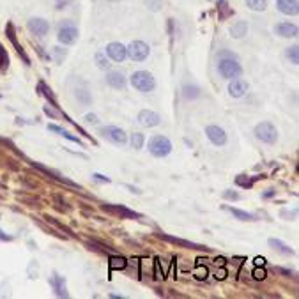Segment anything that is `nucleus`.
I'll list each match as a JSON object with an SVG mask.
<instances>
[{"mask_svg": "<svg viewBox=\"0 0 299 299\" xmlns=\"http://www.w3.org/2000/svg\"><path fill=\"white\" fill-rule=\"evenodd\" d=\"M255 135L259 140H262L264 144H275L278 140V129L271 124V122H261L255 128Z\"/></svg>", "mask_w": 299, "mask_h": 299, "instance_id": "5", "label": "nucleus"}, {"mask_svg": "<svg viewBox=\"0 0 299 299\" xmlns=\"http://www.w3.org/2000/svg\"><path fill=\"white\" fill-rule=\"evenodd\" d=\"M227 209H229L230 213H232L234 216L237 218V220H241V222H250V220H253V214L246 213V211H241V209H234V207H227Z\"/></svg>", "mask_w": 299, "mask_h": 299, "instance_id": "22", "label": "nucleus"}, {"mask_svg": "<svg viewBox=\"0 0 299 299\" xmlns=\"http://www.w3.org/2000/svg\"><path fill=\"white\" fill-rule=\"evenodd\" d=\"M275 34L280 35V37L285 39H291L298 35V25L291 23V21H282V23H276L275 25Z\"/></svg>", "mask_w": 299, "mask_h": 299, "instance_id": "11", "label": "nucleus"}, {"mask_svg": "<svg viewBox=\"0 0 299 299\" xmlns=\"http://www.w3.org/2000/svg\"><path fill=\"white\" fill-rule=\"evenodd\" d=\"M101 135L105 136L106 140L112 142V144H115V145H124L126 142H128L126 133L122 131L121 128H117V126H106V128H103Z\"/></svg>", "mask_w": 299, "mask_h": 299, "instance_id": "7", "label": "nucleus"}, {"mask_svg": "<svg viewBox=\"0 0 299 299\" xmlns=\"http://www.w3.org/2000/svg\"><path fill=\"white\" fill-rule=\"evenodd\" d=\"M144 135L142 133H135V135H131V145L133 149H142V145H144Z\"/></svg>", "mask_w": 299, "mask_h": 299, "instance_id": "25", "label": "nucleus"}, {"mask_svg": "<svg viewBox=\"0 0 299 299\" xmlns=\"http://www.w3.org/2000/svg\"><path fill=\"white\" fill-rule=\"evenodd\" d=\"M269 246H273V248L278 250V252L284 253V255H294V250L285 245V243H282L280 239H269Z\"/></svg>", "mask_w": 299, "mask_h": 299, "instance_id": "18", "label": "nucleus"}, {"mask_svg": "<svg viewBox=\"0 0 299 299\" xmlns=\"http://www.w3.org/2000/svg\"><path fill=\"white\" fill-rule=\"evenodd\" d=\"M229 92H230V96L236 97V99L243 97L246 92H248V83H246V80H243V78H234L229 85Z\"/></svg>", "mask_w": 299, "mask_h": 299, "instance_id": "12", "label": "nucleus"}, {"mask_svg": "<svg viewBox=\"0 0 299 299\" xmlns=\"http://www.w3.org/2000/svg\"><path fill=\"white\" fill-rule=\"evenodd\" d=\"M197 96H198V87H190V85L184 87V97L191 99V97H197Z\"/></svg>", "mask_w": 299, "mask_h": 299, "instance_id": "30", "label": "nucleus"}, {"mask_svg": "<svg viewBox=\"0 0 299 299\" xmlns=\"http://www.w3.org/2000/svg\"><path fill=\"white\" fill-rule=\"evenodd\" d=\"M110 2H121V0H110Z\"/></svg>", "mask_w": 299, "mask_h": 299, "instance_id": "43", "label": "nucleus"}, {"mask_svg": "<svg viewBox=\"0 0 299 299\" xmlns=\"http://www.w3.org/2000/svg\"><path fill=\"white\" fill-rule=\"evenodd\" d=\"M246 5H248L252 11H266L268 9V0H245Z\"/></svg>", "mask_w": 299, "mask_h": 299, "instance_id": "20", "label": "nucleus"}, {"mask_svg": "<svg viewBox=\"0 0 299 299\" xmlns=\"http://www.w3.org/2000/svg\"><path fill=\"white\" fill-rule=\"evenodd\" d=\"M105 53L108 55L112 60H115V62H122V60L128 57V50H126V46L121 43H110L108 46H106Z\"/></svg>", "mask_w": 299, "mask_h": 299, "instance_id": "9", "label": "nucleus"}, {"mask_svg": "<svg viewBox=\"0 0 299 299\" xmlns=\"http://www.w3.org/2000/svg\"><path fill=\"white\" fill-rule=\"evenodd\" d=\"M246 32H248V23H246L245 19H239V21H236V23L230 27V35H232L234 39L245 37Z\"/></svg>", "mask_w": 299, "mask_h": 299, "instance_id": "17", "label": "nucleus"}, {"mask_svg": "<svg viewBox=\"0 0 299 299\" xmlns=\"http://www.w3.org/2000/svg\"><path fill=\"white\" fill-rule=\"evenodd\" d=\"M94 179L99 181V183H110V179L105 177V175H101V174H94Z\"/></svg>", "mask_w": 299, "mask_h": 299, "instance_id": "37", "label": "nucleus"}, {"mask_svg": "<svg viewBox=\"0 0 299 299\" xmlns=\"http://www.w3.org/2000/svg\"><path fill=\"white\" fill-rule=\"evenodd\" d=\"M237 184H241V186H245V188L252 186V183H250V181H245V179H243V175H239V177H237Z\"/></svg>", "mask_w": 299, "mask_h": 299, "instance_id": "36", "label": "nucleus"}, {"mask_svg": "<svg viewBox=\"0 0 299 299\" xmlns=\"http://www.w3.org/2000/svg\"><path fill=\"white\" fill-rule=\"evenodd\" d=\"M216 264H218V266H225V259H223V257H218V259H216Z\"/></svg>", "mask_w": 299, "mask_h": 299, "instance_id": "42", "label": "nucleus"}, {"mask_svg": "<svg viewBox=\"0 0 299 299\" xmlns=\"http://www.w3.org/2000/svg\"><path fill=\"white\" fill-rule=\"evenodd\" d=\"M96 64L99 69H108V60H106V53L105 51H97L96 53Z\"/></svg>", "mask_w": 299, "mask_h": 299, "instance_id": "24", "label": "nucleus"}, {"mask_svg": "<svg viewBox=\"0 0 299 299\" xmlns=\"http://www.w3.org/2000/svg\"><path fill=\"white\" fill-rule=\"evenodd\" d=\"M223 197L229 198V200H239V195H237L236 191H230V190H227L225 193H223Z\"/></svg>", "mask_w": 299, "mask_h": 299, "instance_id": "33", "label": "nucleus"}, {"mask_svg": "<svg viewBox=\"0 0 299 299\" xmlns=\"http://www.w3.org/2000/svg\"><path fill=\"white\" fill-rule=\"evenodd\" d=\"M28 30L32 32L34 35H37V37H44V35L50 32V23H48L44 18H30L27 23Z\"/></svg>", "mask_w": 299, "mask_h": 299, "instance_id": "8", "label": "nucleus"}, {"mask_svg": "<svg viewBox=\"0 0 299 299\" xmlns=\"http://www.w3.org/2000/svg\"><path fill=\"white\" fill-rule=\"evenodd\" d=\"M106 83L113 89H124L126 87V76L121 71H110L106 74Z\"/></svg>", "mask_w": 299, "mask_h": 299, "instance_id": "15", "label": "nucleus"}, {"mask_svg": "<svg viewBox=\"0 0 299 299\" xmlns=\"http://www.w3.org/2000/svg\"><path fill=\"white\" fill-rule=\"evenodd\" d=\"M276 7L282 14L287 16H296L299 12V4L298 0H276Z\"/></svg>", "mask_w": 299, "mask_h": 299, "instance_id": "14", "label": "nucleus"}, {"mask_svg": "<svg viewBox=\"0 0 299 299\" xmlns=\"http://www.w3.org/2000/svg\"><path fill=\"white\" fill-rule=\"evenodd\" d=\"M71 2H74V0H55V9H64L66 5H69Z\"/></svg>", "mask_w": 299, "mask_h": 299, "instance_id": "32", "label": "nucleus"}, {"mask_svg": "<svg viewBox=\"0 0 299 299\" xmlns=\"http://www.w3.org/2000/svg\"><path fill=\"white\" fill-rule=\"evenodd\" d=\"M108 266H110V269L112 271H121V269H124L126 266H128V262H126V259L124 257H110V262H108Z\"/></svg>", "mask_w": 299, "mask_h": 299, "instance_id": "19", "label": "nucleus"}, {"mask_svg": "<svg viewBox=\"0 0 299 299\" xmlns=\"http://www.w3.org/2000/svg\"><path fill=\"white\" fill-rule=\"evenodd\" d=\"M62 136H64V138H67V140H71V142H76V144H78V145H82V142L78 140L76 136H73V135H71V133H67V131H64V133H62Z\"/></svg>", "mask_w": 299, "mask_h": 299, "instance_id": "35", "label": "nucleus"}, {"mask_svg": "<svg viewBox=\"0 0 299 299\" xmlns=\"http://www.w3.org/2000/svg\"><path fill=\"white\" fill-rule=\"evenodd\" d=\"M44 112H46L48 115H51V117H58V113H57V112H53V110H51L50 106H44Z\"/></svg>", "mask_w": 299, "mask_h": 299, "instance_id": "39", "label": "nucleus"}, {"mask_svg": "<svg viewBox=\"0 0 299 299\" xmlns=\"http://www.w3.org/2000/svg\"><path fill=\"white\" fill-rule=\"evenodd\" d=\"M57 39H58V43L66 44V46L74 44L76 43V39H78V28L71 23L69 19H66V21H62V23L58 25Z\"/></svg>", "mask_w": 299, "mask_h": 299, "instance_id": "3", "label": "nucleus"}, {"mask_svg": "<svg viewBox=\"0 0 299 299\" xmlns=\"http://www.w3.org/2000/svg\"><path fill=\"white\" fill-rule=\"evenodd\" d=\"M167 241H170V243H175V245H179V246H188V248H195V250H202V246H198V245H195V243H190V241H183V239H177V237H170V236H163Z\"/></svg>", "mask_w": 299, "mask_h": 299, "instance_id": "23", "label": "nucleus"}, {"mask_svg": "<svg viewBox=\"0 0 299 299\" xmlns=\"http://www.w3.org/2000/svg\"><path fill=\"white\" fill-rule=\"evenodd\" d=\"M264 264H266L264 257H257V259H255V266H264Z\"/></svg>", "mask_w": 299, "mask_h": 299, "instance_id": "40", "label": "nucleus"}, {"mask_svg": "<svg viewBox=\"0 0 299 299\" xmlns=\"http://www.w3.org/2000/svg\"><path fill=\"white\" fill-rule=\"evenodd\" d=\"M220 62H218V71L223 78L227 80H234V78H239L243 73V67L237 60V57L234 53H230L229 50L220 51Z\"/></svg>", "mask_w": 299, "mask_h": 299, "instance_id": "1", "label": "nucleus"}, {"mask_svg": "<svg viewBox=\"0 0 299 299\" xmlns=\"http://www.w3.org/2000/svg\"><path fill=\"white\" fill-rule=\"evenodd\" d=\"M50 285L55 289V294H57L58 298H67V296H69V294H67V291H66V282H64L62 276L55 275L53 278L50 280Z\"/></svg>", "mask_w": 299, "mask_h": 299, "instance_id": "16", "label": "nucleus"}, {"mask_svg": "<svg viewBox=\"0 0 299 299\" xmlns=\"http://www.w3.org/2000/svg\"><path fill=\"white\" fill-rule=\"evenodd\" d=\"M206 135L214 145H225L227 144V133L220 126H207Z\"/></svg>", "mask_w": 299, "mask_h": 299, "instance_id": "10", "label": "nucleus"}, {"mask_svg": "<svg viewBox=\"0 0 299 299\" xmlns=\"http://www.w3.org/2000/svg\"><path fill=\"white\" fill-rule=\"evenodd\" d=\"M285 55H287V58L291 60L294 66H298L299 64V48L298 44H294V46H289L287 50H285Z\"/></svg>", "mask_w": 299, "mask_h": 299, "instance_id": "21", "label": "nucleus"}, {"mask_svg": "<svg viewBox=\"0 0 299 299\" xmlns=\"http://www.w3.org/2000/svg\"><path fill=\"white\" fill-rule=\"evenodd\" d=\"M252 276H253V280L262 282V280H266V276H268V273H266V269L262 268V266H257V269L252 273Z\"/></svg>", "mask_w": 299, "mask_h": 299, "instance_id": "26", "label": "nucleus"}, {"mask_svg": "<svg viewBox=\"0 0 299 299\" xmlns=\"http://www.w3.org/2000/svg\"><path fill=\"white\" fill-rule=\"evenodd\" d=\"M115 213H119V214H122V216H128V218H138V214L136 213H133V211H129V209H126V207H122V206H115V207H112Z\"/></svg>", "mask_w": 299, "mask_h": 299, "instance_id": "27", "label": "nucleus"}, {"mask_svg": "<svg viewBox=\"0 0 299 299\" xmlns=\"http://www.w3.org/2000/svg\"><path fill=\"white\" fill-rule=\"evenodd\" d=\"M85 121L89 122V124H94V126L99 124V121H97V117L94 115V113H87V115H85Z\"/></svg>", "mask_w": 299, "mask_h": 299, "instance_id": "34", "label": "nucleus"}, {"mask_svg": "<svg viewBox=\"0 0 299 299\" xmlns=\"http://www.w3.org/2000/svg\"><path fill=\"white\" fill-rule=\"evenodd\" d=\"M159 115L156 112H152V110H142L140 113H138V122H140L142 126H145V128H154V126L159 124Z\"/></svg>", "mask_w": 299, "mask_h": 299, "instance_id": "13", "label": "nucleus"}, {"mask_svg": "<svg viewBox=\"0 0 299 299\" xmlns=\"http://www.w3.org/2000/svg\"><path fill=\"white\" fill-rule=\"evenodd\" d=\"M149 151L156 158H165V156L170 154L172 151V142L168 140L167 136L163 135H156L149 140Z\"/></svg>", "mask_w": 299, "mask_h": 299, "instance_id": "2", "label": "nucleus"}, {"mask_svg": "<svg viewBox=\"0 0 299 299\" xmlns=\"http://www.w3.org/2000/svg\"><path fill=\"white\" fill-rule=\"evenodd\" d=\"M0 241H11V237L4 236V234H2V230H0Z\"/></svg>", "mask_w": 299, "mask_h": 299, "instance_id": "41", "label": "nucleus"}, {"mask_svg": "<svg viewBox=\"0 0 299 299\" xmlns=\"http://www.w3.org/2000/svg\"><path fill=\"white\" fill-rule=\"evenodd\" d=\"M195 278H197V280H206L207 278V268L206 266L198 264V268L195 269Z\"/></svg>", "mask_w": 299, "mask_h": 299, "instance_id": "28", "label": "nucleus"}, {"mask_svg": "<svg viewBox=\"0 0 299 299\" xmlns=\"http://www.w3.org/2000/svg\"><path fill=\"white\" fill-rule=\"evenodd\" d=\"M48 129H50V131H55V133H60V135L64 133L62 128H58V126H55V124H50V126H48Z\"/></svg>", "mask_w": 299, "mask_h": 299, "instance_id": "38", "label": "nucleus"}, {"mask_svg": "<svg viewBox=\"0 0 299 299\" xmlns=\"http://www.w3.org/2000/svg\"><path fill=\"white\" fill-rule=\"evenodd\" d=\"M131 83L135 89H138L140 92H149L156 87V80L149 71H136L131 76Z\"/></svg>", "mask_w": 299, "mask_h": 299, "instance_id": "4", "label": "nucleus"}, {"mask_svg": "<svg viewBox=\"0 0 299 299\" xmlns=\"http://www.w3.org/2000/svg\"><path fill=\"white\" fill-rule=\"evenodd\" d=\"M126 50H128V57L131 58V60H135V62L145 60V58L149 57V51H151L144 41H133Z\"/></svg>", "mask_w": 299, "mask_h": 299, "instance_id": "6", "label": "nucleus"}, {"mask_svg": "<svg viewBox=\"0 0 299 299\" xmlns=\"http://www.w3.org/2000/svg\"><path fill=\"white\" fill-rule=\"evenodd\" d=\"M53 58L57 60V62H62L64 58H66V50H62V48L55 46L53 48Z\"/></svg>", "mask_w": 299, "mask_h": 299, "instance_id": "29", "label": "nucleus"}, {"mask_svg": "<svg viewBox=\"0 0 299 299\" xmlns=\"http://www.w3.org/2000/svg\"><path fill=\"white\" fill-rule=\"evenodd\" d=\"M76 97L82 103H85V105H89V103H90V96H89V92H87V90H76Z\"/></svg>", "mask_w": 299, "mask_h": 299, "instance_id": "31", "label": "nucleus"}]
</instances>
